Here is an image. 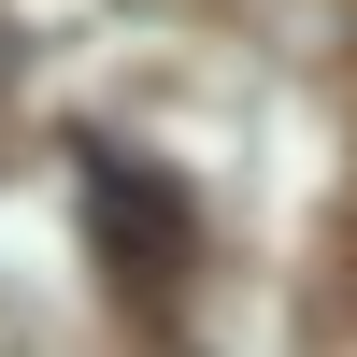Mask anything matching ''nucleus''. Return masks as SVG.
<instances>
[{
  "instance_id": "f257e3e1",
  "label": "nucleus",
  "mask_w": 357,
  "mask_h": 357,
  "mask_svg": "<svg viewBox=\"0 0 357 357\" xmlns=\"http://www.w3.org/2000/svg\"><path fill=\"white\" fill-rule=\"evenodd\" d=\"M86 200H100V243L129 286H172V257H186V200L158 186V172H129L114 143H86Z\"/></svg>"
}]
</instances>
